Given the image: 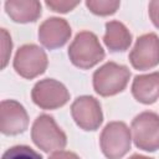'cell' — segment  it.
<instances>
[{
  "mask_svg": "<svg viewBox=\"0 0 159 159\" xmlns=\"http://www.w3.org/2000/svg\"><path fill=\"white\" fill-rule=\"evenodd\" d=\"M71 62L80 68H91L104 58V50L97 36L89 31H81L68 47Z\"/></svg>",
  "mask_w": 159,
  "mask_h": 159,
  "instance_id": "6da1fadb",
  "label": "cell"
},
{
  "mask_svg": "<svg viewBox=\"0 0 159 159\" xmlns=\"http://www.w3.org/2000/svg\"><path fill=\"white\" fill-rule=\"evenodd\" d=\"M130 77V71L116 62H107L93 73L94 91L103 96H113L122 92Z\"/></svg>",
  "mask_w": 159,
  "mask_h": 159,
  "instance_id": "7a4b0ae2",
  "label": "cell"
},
{
  "mask_svg": "<svg viewBox=\"0 0 159 159\" xmlns=\"http://www.w3.org/2000/svg\"><path fill=\"white\" fill-rule=\"evenodd\" d=\"M31 138L34 143L46 153L58 152L63 149L67 143L66 134L48 114H41L35 119L31 129Z\"/></svg>",
  "mask_w": 159,
  "mask_h": 159,
  "instance_id": "3957f363",
  "label": "cell"
},
{
  "mask_svg": "<svg viewBox=\"0 0 159 159\" xmlns=\"http://www.w3.org/2000/svg\"><path fill=\"white\" fill-rule=\"evenodd\" d=\"M130 129L123 122L108 123L101 133L99 144L108 159H120L130 149Z\"/></svg>",
  "mask_w": 159,
  "mask_h": 159,
  "instance_id": "277c9868",
  "label": "cell"
},
{
  "mask_svg": "<svg viewBox=\"0 0 159 159\" xmlns=\"http://www.w3.org/2000/svg\"><path fill=\"white\" fill-rule=\"evenodd\" d=\"M132 134L135 145L147 152L159 149V116L154 112H143L132 122Z\"/></svg>",
  "mask_w": 159,
  "mask_h": 159,
  "instance_id": "5b68a950",
  "label": "cell"
},
{
  "mask_svg": "<svg viewBox=\"0 0 159 159\" xmlns=\"http://www.w3.org/2000/svg\"><path fill=\"white\" fill-rule=\"evenodd\" d=\"M46 52L37 45L30 43L21 46L14 58L15 71L24 78H35L43 73L47 67Z\"/></svg>",
  "mask_w": 159,
  "mask_h": 159,
  "instance_id": "8992f818",
  "label": "cell"
},
{
  "mask_svg": "<svg viewBox=\"0 0 159 159\" xmlns=\"http://www.w3.org/2000/svg\"><path fill=\"white\" fill-rule=\"evenodd\" d=\"M31 97L39 107L43 109H56L68 102L70 93L61 82L53 78H45L34 86Z\"/></svg>",
  "mask_w": 159,
  "mask_h": 159,
  "instance_id": "52a82bcc",
  "label": "cell"
},
{
  "mask_svg": "<svg viewBox=\"0 0 159 159\" xmlns=\"http://www.w3.org/2000/svg\"><path fill=\"white\" fill-rule=\"evenodd\" d=\"M71 114L76 124L84 130H96L103 120L99 102L92 96H81L71 106Z\"/></svg>",
  "mask_w": 159,
  "mask_h": 159,
  "instance_id": "ba28073f",
  "label": "cell"
},
{
  "mask_svg": "<svg viewBox=\"0 0 159 159\" xmlns=\"http://www.w3.org/2000/svg\"><path fill=\"white\" fill-rule=\"evenodd\" d=\"M129 61L137 70L155 67L159 63V37L153 32L138 37L129 53Z\"/></svg>",
  "mask_w": 159,
  "mask_h": 159,
  "instance_id": "9c48e42d",
  "label": "cell"
},
{
  "mask_svg": "<svg viewBox=\"0 0 159 159\" xmlns=\"http://www.w3.org/2000/svg\"><path fill=\"white\" fill-rule=\"evenodd\" d=\"M29 125V117L22 104L6 99L0 104V130L6 135H15L25 132Z\"/></svg>",
  "mask_w": 159,
  "mask_h": 159,
  "instance_id": "30bf717a",
  "label": "cell"
},
{
  "mask_svg": "<svg viewBox=\"0 0 159 159\" xmlns=\"http://www.w3.org/2000/svg\"><path fill=\"white\" fill-rule=\"evenodd\" d=\"M71 36V27L65 19L50 17L45 20L39 27L40 42L50 48H57L63 46Z\"/></svg>",
  "mask_w": 159,
  "mask_h": 159,
  "instance_id": "8fae6325",
  "label": "cell"
},
{
  "mask_svg": "<svg viewBox=\"0 0 159 159\" xmlns=\"http://www.w3.org/2000/svg\"><path fill=\"white\" fill-rule=\"evenodd\" d=\"M132 93L140 103H154L159 98V72L135 76L132 84Z\"/></svg>",
  "mask_w": 159,
  "mask_h": 159,
  "instance_id": "7c38bea8",
  "label": "cell"
},
{
  "mask_svg": "<svg viewBox=\"0 0 159 159\" xmlns=\"http://www.w3.org/2000/svg\"><path fill=\"white\" fill-rule=\"evenodd\" d=\"M5 10L14 21L30 22L41 15V4L36 0H7Z\"/></svg>",
  "mask_w": 159,
  "mask_h": 159,
  "instance_id": "4fadbf2b",
  "label": "cell"
},
{
  "mask_svg": "<svg viewBox=\"0 0 159 159\" xmlns=\"http://www.w3.org/2000/svg\"><path fill=\"white\" fill-rule=\"evenodd\" d=\"M103 40L111 52H122L130 46L132 35L122 22L109 21L106 24V34Z\"/></svg>",
  "mask_w": 159,
  "mask_h": 159,
  "instance_id": "5bb4252c",
  "label": "cell"
},
{
  "mask_svg": "<svg viewBox=\"0 0 159 159\" xmlns=\"http://www.w3.org/2000/svg\"><path fill=\"white\" fill-rule=\"evenodd\" d=\"M1 159H42V157L27 145H15L4 153Z\"/></svg>",
  "mask_w": 159,
  "mask_h": 159,
  "instance_id": "9a60e30c",
  "label": "cell"
},
{
  "mask_svg": "<svg viewBox=\"0 0 159 159\" xmlns=\"http://www.w3.org/2000/svg\"><path fill=\"white\" fill-rule=\"evenodd\" d=\"M87 7L97 15H111L114 14L119 7V1H109V0H89L86 2Z\"/></svg>",
  "mask_w": 159,
  "mask_h": 159,
  "instance_id": "2e32d148",
  "label": "cell"
},
{
  "mask_svg": "<svg viewBox=\"0 0 159 159\" xmlns=\"http://www.w3.org/2000/svg\"><path fill=\"white\" fill-rule=\"evenodd\" d=\"M1 45H2V52H1V56H2V60H1V67L4 68L9 61V56L11 53V47H12V43H11V39L10 36L7 35L6 30L5 29H1Z\"/></svg>",
  "mask_w": 159,
  "mask_h": 159,
  "instance_id": "e0dca14e",
  "label": "cell"
},
{
  "mask_svg": "<svg viewBox=\"0 0 159 159\" xmlns=\"http://www.w3.org/2000/svg\"><path fill=\"white\" fill-rule=\"evenodd\" d=\"M46 5L52 9L53 11L57 12H67L71 11L73 7H76L78 5V1H52V0H47Z\"/></svg>",
  "mask_w": 159,
  "mask_h": 159,
  "instance_id": "ac0fdd59",
  "label": "cell"
},
{
  "mask_svg": "<svg viewBox=\"0 0 159 159\" xmlns=\"http://www.w3.org/2000/svg\"><path fill=\"white\" fill-rule=\"evenodd\" d=\"M149 16L153 24L159 29V0H154L149 2Z\"/></svg>",
  "mask_w": 159,
  "mask_h": 159,
  "instance_id": "d6986e66",
  "label": "cell"
},
{
  "mask_svg": "<svg viewBox=\"0 0 159 159\" xmlns=\"http://www.w3.org/2000/svg\"><path fill=\"white\" fill-rule=\"evenodd\" d=\"M48 159H80V157L72 152H67V150H58L55 152L50 155Z\"/></svg>",
  "mask_w": 159,
  "mask_h": 159,
  "instance_id": "ffe728a7",
  "label": "cell"
},
{
  "mask_svg": "<svg viewBox=\"0 0 159 159\" xmlns=\"http://www.w3.org/2000/svg\"><path fill=\"white\" fill-rule=\"evenodd\" d=\"M129 159H153V158H148V157H144V155H139V154H134L132 155Z\"/></svg>",
  "mask_w": 159,
  "mask_h": 159,
  "instance_id": "44dd1931",
  "label": "cell"
}]
</instances>
